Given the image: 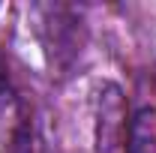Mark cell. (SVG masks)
I'll return each instance as SVG.
<instances>
[{"label":"cell","instance_id":"cell-1","mask_svg":"<svg viewBox=\"0 0 156 153\" xmlns=\"http://www.w3.org/2000/svg\"><path fill=\"white\" fill-rule=\"evenodd\" d=\"M126 153H156V108H141L129 120Z\"/></svg>","mask_w":156,"mask_h":153}]
</instances>
